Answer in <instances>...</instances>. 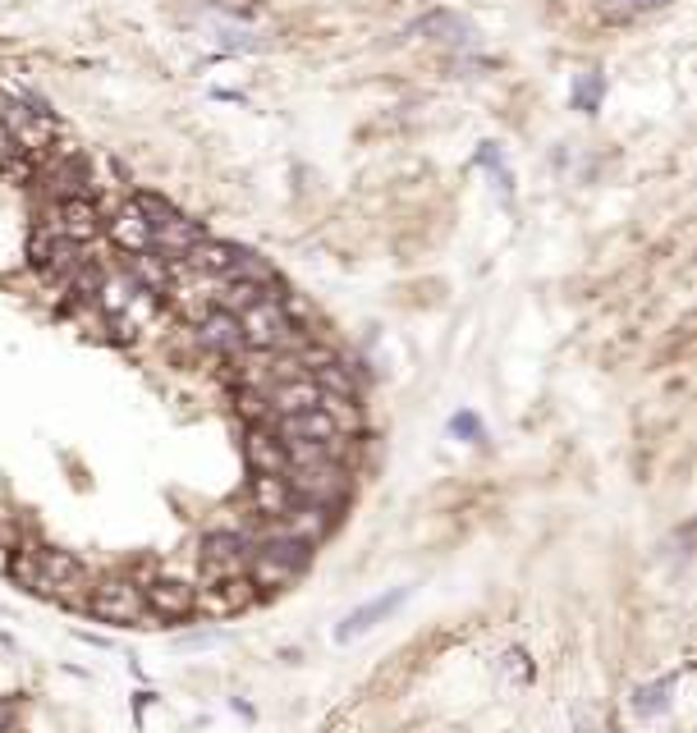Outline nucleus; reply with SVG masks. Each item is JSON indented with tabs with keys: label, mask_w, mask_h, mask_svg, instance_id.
I'll return each instance as SVG.
<instances>
[{
	"label": "nucleus",
	"mask_w": 697,
	"mask_h": 733,
	"mask_svg": "<svg viewBox=\"0 0 697 733\" xmlns=\"http://www.w3.org/2000/svg\"><path fill=\"white\" fill-rule=\"evenodd\" d=\"M88 610L101 619V623H120V628H147V606H143V587L128 583V578H106L97 583L92 596H88Z\"/></svg>",
	"instance_id": "f03ea898"
},
{
	"label": "nucleus",
	"mask_w": 697,
	"mask_h": 733,
	"mask_svg": "<svg viewBox=\"0 0 697 733\" xmlns=\"http://www.w3.org/2000/svg\"><path fill=\"white\" fill-rule=\"evenodd\" d=\"M450 427H454L459 436H473V440H482V422H477V417H473V413H459V417H454V422H450Z\"/></svg>",
	"instance_id": "aec40b11"
},
{
	"label": "nucleus",
	"mask_w": 697,
	"mask_h": 733,
	"mask_svg": "<svg viewBox=\"0 0 697 733\" xmlns=\"http://www.w3.org/2000/svg\"><path fill=\"white\" fill-rule=\"evenodd\" d=\"M239 326H244V345L248 349L276 353V349H294L299 345V326L290 322V307L280 298H257L252 307H244Z\"/></svg>",
	"instance_id": "f257e3e1"
},
{
	"label": "nucleus",
	"mask_w": 697,
	"mask_h": 733,
	"mask_svg": "<svg viewBox=\"0 0 697 733\" xmlns=\"http://www.w3.org/2000/svg\"><path fill=\"white\" fill-rule=\"evenodd\" d=\"M46 229L60 234V239H69V244H88V239H97V234L106 229V221H101L92 198H60L56 206H50V225Z\"/></svg>",
	"instance_id": "423d86ee"
},
{
	"label": "nucleus",
	"mask_w": 697,
	"mask_h": 733,
	"mask_svg": "<svg viewBox=\"0 0 697 733\" xmlns=\"http://www.w3.org/2000/svg\"><path fill=\"white\" fill-rule=\"evenodd\" d=\"M285 486L294 500H313V505H335L345 495L349 477H345V467L335 463V459H317V463H290L285 467Z\"/></svg>",
	"instance_id": "20e7f679"
},
{
	"label": "nucleus",
	"mask_w": 697,
	"mask_h": 733,
	"mask_svg": "<svg viewBox=\"0 0 697 733\" xmlns=\"http://www.w3.org/2000/svg\"><path fill=\"white\" fill-rule=\"evenodd\" d=\"M143 587V606L151 619H189L198 610V591L189 583L157 578V583H138Z\"/></svg>",
	"instance_id": "6e6552de"
},
{
	"label": "nucleus",
	"mask_w": 697,
	"mask_h": 733,
	"mask_svg": "<svg viewBox=\"0 0 697 733\" xmlns=\"http://www.w3.org/2000/svg\"><path fill=\"white\" fill-rule=\"evenodd\" d=\"M248 555H252V541L244 532H212L202 541V564L206 573H221V578H235V573L248 568Z\"/></svg>",
	"instance_id": "0eeeda50"
},
{
	"label": "nucleus",
	"mask_w": 697,
	"mask_h": 733,
	"mask_svg": "<svg viewBox=\"0 0 697 733\" xmlns=\"http://www.w3.org/2000/svg\"><path fill=\"white\" fill-rule=\"evenodd\" d=\"M262 395H267V408L280 413V417L322 404V390L313 385V376H285V381H276L271 390H262Z\"/></svg>",
	"instance_id": "f8f14e48"
},
{
	"label": "nucleus",
	"mask_w": 697,
	"mask_h": 733,
	"mask_svg": "<svg viewBox=\"0 0 697 733\" xmlns=\"http://www.w3.org/2000/svg\"><path fill=\"white\" fill-rule=\"evenodd\" d=\"M198 339H202L206 349L225 353V358L248 353V345H244V326H239L235 312H225V307H206V312H202V317H198Z\"/></svg>",
	"instance_id": "1a4fd4ad"
},
{
	"label": "nucleus",
	"mask_w": 697,
	"mask_h": 733,
	"mask_svg": "<svg viewBox=\"0 0 697 733\" xmlns=\"http://www.w3.org/2000/svg\"><path fill=\"white\" fill-rule=\"evenodd\" d=\"M404 600H408V587H395V591H385V596H376V600H368V606H358L340 628H335V642H358V638H363L368 633V628H376L385 614H395L400 606H404Z\"/></svg>",
	"instance_id": "9d476101"
},
{
	"label": "nucleus",
	"mask_w": 697,
	"mask_h": 733,
	"mask_svg": "<svg viewBox=\"0 0 697 733\" xmlns=\"http://www.w3.org/2000/svg\"><path fill=\"white\" fill-rule=\"evenodd\" d=\"M473 161H477L482 170H492V174L501 179V189H509V174H505V166H501V147H496V143H482Z\"/></svg>",
	"instance_id": "a211bd4d"
},
{
	"label": "nucleus",
	"mask_w": 697,
	"mask_h": 733,
	"mask_svg": "<svg viewBox=\"0 0 697 733\" xmlns=\"http://www.w3.org/2000/svg\"><path fill=\"white\" fill-rule=\"evenodd\" d=\"M111 244H115L124 257L151 252V229H147V221L134 212V202L120 206V212H115V221H111Z\"/></svg>",
	"instance_id": "ddd939ff"
},
{
	"label": "nucleus",
	"mask_w": 697,
	"mask_h": 733,
	"mask_svg": "<svg viewBox=\"0 0 697 733\" xmlns=\"http://www.w3.org/2000/svg\"><path fill=\"white\" fill-rule=\"evenodd\" d=\"M602 97H606V78H602L597 69L578 74V83H574V111L597 115V111H602Z\"/></svg>",
	"instance_id": "f3484780"
},
{
	"label": "nucleus",
	"mask_w": 697,
	"mask_h": 733,
	"mask_svg": "<svg viewBox=\"0 0 697 733\" xmlns=\"http://www.w3.org/2000/svg\"><path fill=\"white\" fill-rule=\"evenodd\" d=\"M14 156H19V147H14V138H10V128L0 124V170H10Z\"/></svg>",
	"instance_id": "6ab92c4d"
},
{
	"label": "nucleus",
	"mask_w": 697,
	"mask_h": 733,
	"mask_svg": "<svg viewBox=\"0 0 697 733\" xmlns=\"http://www.w3.org/2000/svg\"><path fill=\"white\" fill-rule=\"evenodd\" d=\"M244 450H248V463L257 467V477H285V467H290V450H285V440H280L276 431H267L262 422H257L244 440Z\"/></svg>",
	"instance_id": "9b49d317"
},
{
	"label": "nucleus",
	"mask_w": 697,
	"mask_h": 733,
	"mask_svg": "<svg viewBox=\"0 0 697 733\" xmlns=\"http://www.w3.org/2000/svg\"><path fill=\"white\" fill-rule=\"evenodd\" d=\"M290 486H285V477H257V486H252V505H257V514H262L267 522H276L280 514L290 509Z\"/></svg>",
	"instance_id": "4468645a"
},
{
	"label": "nucleus",
	"mask_w": 697,
	"mask_h": 733,
	"mask_svg": "<svg viewBox=\"0 0 697 733\" xmlns=\"http://www.w3.org/2000/svg\"><path fill=\"white\" fill-rule=\"evenodd\" d=\"M670 0H629V14H648V10H661Z\"/></svg>",
	"instance_id": "412c9836"
},
{
	"label": "nucleus",
	"mask_w": 697,
	"mask_h": 733,
	"mask_svg": "<svg viewBox=\"0 0 697 733\" xmlns=\"http://www.w3.org/2000/svg\"><path fill=\"white\" fill-rule=\"evenodd\" d=\"M413 37H423V33H436V42H469L473 37V29L463 23L459 14H450V10H436V14H427V19H418L408 29Z\"/></svg>",
	"instance_id": "2eb2a0df"
},
{
	"label": "nucleus",
	"mask_w": 697,
	"mask_h": 733,
	"mask_svg": "<svg viewBox=\"0 0 697 733\" xmlns=\"http://www.w3.org/2000/svg\"><path fill=\"white\" fill-rule=\"evenodd\" d=\"M0 124L10 128V138L23 156H42L50 147V111L46 106H33V101H19L10 92H0Z\"/></svg>",
	"instance_id": "7ed1b4c3"
},
{
	"label": "nucleus",
	"mask_w": 697,
	"mask_h": 733,
	"mask_svg": "<svg viewBox=\"0 0 697 733\" xmlns=\"http://www.w3.org/2000/svg\"><path fill=\"white\" fill-rule=\"evenodd\" d=\"M592 733H610V729H592Z\"/></svg>",
	"instance_id": "4be33fe9"
},
{
	"label": "nucleus",
	"mask_w": 697,
	"mask_h": 733,
	"mask_svg": "<svg viewBox=\"0 0 697 733\" xmlns=\"http://www.w3.org/2000/svg\"><path fill=\"white\" fill-rule=\"evenodd\" d=\"M285 444H322V450H340L345 444V427L317 404V408H303V413H290L280 417V431H276Z\"/></svg>",
	"instance_id": "39448f33"
},
{
	"label": "nucleus",
	"mask_w": 697,
	"mask_h": 733,
	"mask_svg": "<svg viewBox=\"0 0 697 733\" xmlns=\"http://www.w3.org/2000/svg\"><path fill=\"white\" fill-rule=\"evenodd\" d=\"M675 684H679V674H665V678H656V684L638 688V692H633V711H638V715L670 711V692H675Z\"/></svg>",
	"instance_id": "dca6fc26"
}]
</instances>
